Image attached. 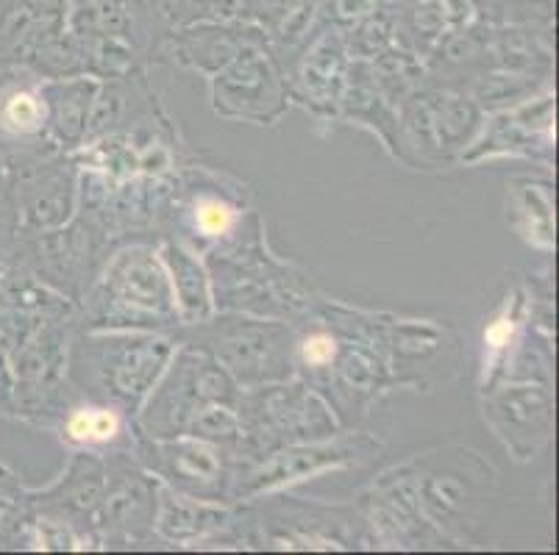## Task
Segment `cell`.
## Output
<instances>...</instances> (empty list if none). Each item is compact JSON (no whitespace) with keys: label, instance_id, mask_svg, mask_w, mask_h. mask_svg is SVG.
<instances>
[{"label":"cell","instance_id":"6da1fadb","mask_svg":"<svg viewBox=\"0 0 559 555\" xmlns=\"http://www.w3.org/2000/svg\"><path fill=\"white\" fill-rule=\"evenodd\" d=\"M203 264L210 269L215 312L253 314L296 325L320 300L312 275L267 251L259 212L248 214L226 242L203 253Z\"/></svg>","mask_w":559,"mask_h":555},{"label":"cell","instance_id":"7a4b0ae2","mask_svg":"<svg viewBox=\"0 0 559 555\" xmlns=\"http://www.w3.org/2000/svg\"><path fill=\"white\" fill-rule=\"evenodd\" d=\"M176 348V334L159 330L75 328L68 381L79 397L115 406L134 420Z\"/></svg>","mask_w":559,"mask_h":555},{"label":"cell","instance_id":"3957f363","mask_svg":"<svg viewBox=\"0 0 559 555\" xmlns=\"http://www.w3.org/2000/svg\"><path fill=\"white\" fill-rule=\"evenodd\" d=\"M79 328L179 334V314L156 248L129 242L104 258L79 300Z\"/></svg>","mask_w":559,"mask_h":555},{"label":"cell","instance_id":"277c9868","mask_svg":"<svg viewBox=\"0 0 559 555\" xmlns=\"http://www.w3.org/2000/svg\"><path fill=\"white\" fill-rule=\"evenodd\" d=\"M176 339L212 355L240 389L296 378V325L284 319L215 312Z\"/></svg>","mask_w":559,"mask_h":555},{"label":"cell","instance_id":"5b68a950","mask_svg":"<svg viewBox=\"0 0 559 555\" xmlns=\"http://www.w3.org/2000/svg\"><path fill=\"white\" fill-rule=\"evenodd\" d=\"M240 445L237 461H253L289 445L334 439L343 422L326 397L304 378L253 386L240 391Z\"/></svg>","mask_w":559,"mask_h":555},{"label":"cell","instance_id":"8992f818","mask_svg":"<svg viewBox=\"0 0 559 555\" xmlns=\"http://www.w3.org/2000/svg\"><path fill=\"white\" fill-rule=\"evenodd\" d=\"M240 386L212 355L179 342L162 378L136 411V434L148 439L192 436L217 409H237Z\"/></svg>","mask_w":559,"mask_h":555},{"label":"cell","instance_id":"52a82bcc","mask_svg":"<svg viewBox=\"0 0 559 555\" xmlns=\"http://www.w3.org/2000/svg\"><path fill=\"white\" fill-rule=\"evenodd\" d=\"M251 212L248 186L226 172L187 165L173 172L170 190L156 214V226L167 231L162 239H176L203 256L226 242Z\"/></svg>","mask_w":559,"mask_h":555},{"label":"cell","instance_id":"ba28073f","mask_svg":"<svg viewBox=\"0 0 559 555\" xmlns=\"http://www.w3.org/2000/svg\"><path fill=\"white\" fill-rule=\"evenodd\" d=\"M131 456L165 486L198 500L234 506V478H237V450L198 436L148 439L136 434L131 439Z\"/></svg>","mask_w":559,"mask_h":555},{"label":"cell","instance_id":"9c48e42d","mask_svg":"<svg viewBox=\"0 0 559 555\" xmlns=\"http://www.w3.org/2000/svg\"><path fill=\"white\" fill-rule=\"evenodd\" d=\"M376 450H379V442L373 436L340 434L334 439L282 447V450H273L262 458H253V461H237L234 506L271 495V492L289 486V483L357 464L362 458L373 456Z\"/></svg>","mask_w":559,"mask_h":555},{"label":"cell","instance_id":"30bf717a","mask_svg":"<svg viewBox=\"0 0 559 555\" xmlns=\"http://www.w3.org/2000/svg\"><path fill=\"white\" fill-rule=\"evenodd\" d=\"M212 106L228 120L276 125L289 109L287 73L264 45H246L212 75Z\"/></svg>","mask_w":559,"mask_h":555},{"label":"cell","instance_id":"8fae6325","mask_svg":"<svg viewBox=\"0 0 559 555\" xmlns=\"http://www.w3.org/2000/svg\"><path fill=\"white\" fill-rule=\"evenodd\" d=\"M14 239H17L20 256L14 264L32 269L39 281L70 298L75 305L98 275L104 258L109 256L104 239L86 226L79 214L62 228Z\"/></svg>","mask_w":559,"mask_h":555},{"label":"cell","instance_id":"7c38bea8","mask_svg":"<svg viewBox=\"0 0 559 555\" xmlns=\"http://www.w3.org/2000/svg\"><path fill=\"white\" fill-rule=\"evenodd\" d=\"M106 481L98 506L100 547L142 544L154 536L159 481L131 456L111 450L104 456Z\"/></svg>","mask_w":559,"mask_h":555},{"label":"cell","instance_id":"4fadbf2b","mask_svg":"<svg viewBox=\"0 0 559 555\" xmlns=\"http://www.w3.org/2000/svg\"><path fill=\"white\" fill-rule=\"evenodd\" d=\"M17 237L68 226L79 206V165L70 153L12 167Z\"/></svg>","mask_w":559,"mask_h":555},{"label":"cell","instance_id":"5bb4252c","mask_svg":"<svg viewBox=\"0 0 559 555\" xmlns=\"http://www.w3.org/2000/svg\"><path fill=\"white\" fill-rule=\"evenodd\" d=\"M0 153L7 156L9 167L62 153L48 140L43 75L32 68L0 73Z\"/></svg>","mask_w":559,"mask_h":555},{"label":"cell","instance_id":"9a60e30c","mask_svg":"<svg viewBox=\"0 0 559 555\" xmlns=\"http://www.w3.org/2000/svg\"><path fill=\"white\" fill-rule=\"evenodd\" d=\"M104 481V456L73 450V458L64 467L62 478L53 486L45 488V492H32L34 519L70 528V531L79 533L84 547H100L98 506Z\"/></svg>","mask_w":559,"mask_h":555},{"label":"cell","instance_id":"2e32d148","mask_svg":"<svg viewBox=\"0 0 559 555\" xmlns=\"http://www.w3.org/2000/svg\"><path fill=\"white\" fill-rule=\"evenodd\" d=\"M485 420L515 458H535L554 434V397L548 384L507 381L487 389Z\"/></svg>","mask_w":559,"mask_h":555},{"label":"cell","instance_id":"e0dca14e","mask_svg":"<svg viewBox=\"0 0 559 555\" xmlns=\"http://www.w3.org/2000/svg\"><path fill=\"white\" fill-rule=\"evenodd\" d=\"M401 125L409 136L404 145L437 153L449 161L451 153L474 140L481 125V109L474 98L449 89L412 92L404 98Z\"/></svg>","mask_w":559,"mask_h":555},{"label":"cell","instance_id":"ac0fdd59","mask_svg":"<svg viewBox=\"0 0 559 555\" xmlns=\"http://www.w3.org/2000/svg\"><path fill=\"white\" fill-rule=\"evenodd\" d=\"M237 517V506L198 500V497L181 495L176 488L159 483V500H156L154 536L170 544H210L228 531Z\"/></svg>","mask_w":559,"mask_h":555},{"label":"cell","instance_id":"d6986e66","mask_svg":"<svg viewBox=\"0 0 559 555\" xmlns=\"http://www.w3.org/2000/svg\"><path fill=\"white\" fill-rule=\"evenodd\" d=\"M56 431L70 450L106 456L111 450H129L134 439V420L109 403L75 397L56 420Z\"/></svg>","mask_w":559,"mask_h":555},{"label":"cell","instance_id":"ffe728a7","mask_svg":"<svg viewBox=\"0 0 559 555\" xmlns=\"http://www.w3.org/2000/svg\"><path fill=\"white\" fill-rule=\"evenodd\" d=\"M95 75H64L43 79V98L48 109V140L62 153H75L84 145L86 122L98 95Z\"/></svg>","mask_w":559,"mask_h":555},{"label":"cell","instance_id":"44dd1931","mask_svg":"<svg viewBox=\"0 0 559 555\" xmlns=\"http://www.w3.org/2000/svg\"><path fill=\"white\" fill-rule=\"evenodd\" d=\"M554 100L551 95L537 98L535 106H521L515 111H504L492 120L490 129L485 131V140L479 142L474 153H467L465 159L474 161L481 156H496V153H523L540 159V150L551 153L554 136Z\"/></svg>","mask_w":559,"mask_h":555},{"label":"cell","instance_id":"7402d4cb","mask_svg":"<svg viewBox=\"0 0 559 555\" xmlns=\"http://www.w3.org/2000/svg\"><path fill=\"white\" fill-rule=\"evenodd\" d=\"M345 79L348 75H345L343 45L326 37L304 56L293 79H287L289 100H298L318 114H340Z\"/></svg>","mask_w":559,"mask_h":555},{"label":"cell","instance_id":"603a6c76","mask_svg":"<svg viewBox=\"0 0 559 555\" xmlns=\"http://www.w3.org/2000/svg\"><path fill=\"white\" fill-rule=\"evenodd\" d=\"M156 253L165 264L181 328L210 319L215 314V298H212L210 269L203 264V256H198L195 251L185 248L176 239H162L156 244Z\"/></svg>","mask_w":559,"mask_h":555},{"label":"cell","instance_id":"cb8c5ba5","mask_svg":"<svg viewBox=\"0 0 559 555\" xmlns=\"http://www.w3.org/2000/svg\"><path fill=\"white\" fill-rule=\"evenodd\" d=\"M0 309L39 317H59V314H79V305L43 283L32 269L23 264L0 262Z\"/></svg>","mask_w":559,"mask_h":555},{"label":"cell","instance_id":"d4e9b609","mask_svg":"<svg viewBox=\"0 0 559 555\" xmlns=\"http://www.w3.org/2000/svg\"><path fill=\"white\" fill-rule=\"evenodd\" d=\"M257 43L253 37H237L234 31L226 28H201V31H187L173 37L167 53L173 61H179L185 68L201 70L206 75H215L226 68L234 56L240 53L246 45Z\"/></svg>","mask_w":559,"mask_h":555},{"label":"cell","instance_id":"484cf974","mask_svg":"<svg viewBox=\"0 0 559 555\" xmlns=\"http://www.w3.org/2000/svg\"><path fill=\"white\" fill-rule=\"evenodd\" d=\"M512 226L528 244L551 251L554 248V201L548 186L535 181H515L512 192Z\"/></svg>","mask_w":559,"mask_h":555},{"label":"cell","instance_id":"4316f807","mask_svg":"<svg viewBox=\"0 0 559 555\" xmlns=\"http://www.w3.org/2000/svg\"><path fill=\"white\" fill-rule=\"evenodd\" d=\"M34 503L32 492H25L12 472L0 467V542L32 544Z\"/></svg>","mask_w":559,"mask_h":555}]
</instances>
